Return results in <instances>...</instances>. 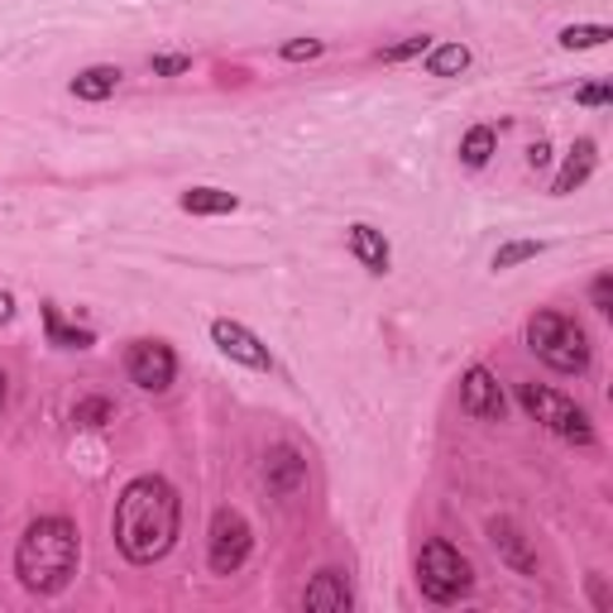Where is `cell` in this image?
<instances>
[{"mask_svg": "<svg viewBox=\"0 0 613 613\" xmlns=\"http://www.w3.org/2000/svg\"><path fill=\"white\" fill-rule=\"evenodd\" d=\"M182 527V499L163 474H140L115 499V546L134 565L163 561Z\"/></svg>", "mask_w": 613, "mask_h": 613, "instance_id": "obj_1", "label": "cell"}, {"mask_svg": "<svg viewBox=\"0 0 613 613\" xmlns=\"http://www.w3.org/2000/svg\"><path fill=\"white\" fill-rule=\"evenodd\" d=\"M77 556L82 542L68 517H34L14 546V575L29 594H63L77 575Z\"/></svg>", "mask_w": 613, "mask_h": 613, "instance_id": "obj_2", "label": "cell"}, {"mask_svg": "<svg viewBox=\"0 0 613 613\" xmlns=\"http://www.w3.org/2000/svg\"><path fill=\"white\" fill-rule=\"evenodd\" d=\"M527 345H532V355L556 374H585L590 370V335L565 312H536L527 321Z\"/></svg>", "mask_w": 613, "mask_h": 613, "instance_id": "obj_3", "label": "cell"}, {"mask_svg": "<svg viewBox=\"0 0 613 613\" xmlns=\"http://www.w3.org/2000/svg\"><path fill=\"white\" fill-rule=\"evenodd\" d=\"M474 585V571L470 561L460 556L451 542H426L422 556H418V590L426 594L432 604H460Z\"/></svg>", "mask_w": 613, "mask_h": 613, "instance_id": "obj_4", "label": "cell"}, {"mask_svg": "<svg viewBox=\"0 0 613 613\" xmlns=\"http://www.w3.org/2000/svg\"><path fill=\"white\" fill-rule=\"evenodd\" d=\"M517 403L527 408V418H536L561 441H571V446H594V426L585 418V408H575L565 393L546 389V383H523V389H517Z\"/></svg>", "mask_w": 613, "mask_h": 613, "instance_id": "obj_5", "label": "cell"}, {"mask_svg": "<svg viewBox=\"0 0 613 613\" xmlns=\"http://www.w3.org/2000/svg\"><path fill=\"white\" fill-rule=\"evenodd\" d=\"M254 551V532L250 523L235 513V509H217V517H211V536H207V561L217 575H235L244 561H250Z\"/></svg>", "mask_w": 613, "mask_h": 613, "instance_id": "obj_6", "label": "cell"}, {"mask_svg": "<svg viewBox=\"0 0 613 613\" xmlns=\"http://www.w3.org/2000/svg\"><path fill=\"white\" fill-rule=\"evenodd\" d=\"M125 374L134 389H144V393H163V389H173V379H178V355H173V345H163V341H134L125 350Z\"/></svg>", "mask_w": 613, "mask_h": 613, "instance_id": "obj_7", "label": "cell"}, {"mask_svg": "<svg viewBox=\"0 0 613 613\" xmlns=\"http://www.w3.org/2000/svg\"><path fill=\"white\" fill-rule=\"evenodd\" d=\"M211 341L221 345V355H230L235 364H244V370H273L269 345L259 341V335H254L250 326H240V321L217 316V321H211Z\"/></svg>", "mask_w": 613, "mask_h": 613, "instance_id": "obj_8", "label": "cell"}, {"mask_svg": "<svg viewBox=\"0 0 613 613\" xmlns=\"http://www.w3.org/2000/svg\"><path fill=\"white\" fill-rule=\"evenodd\" d=\"M264 484L273 499H298L306 489V460L298 455V446H288V441H279V446H269L264 455Z\"/></svg>", "mask_w": 613, "mask_h": 613, "instance_id": "obj_9", "label": "cell"}, {"mask_svg": "<svg viewBox=\"0 0 613 613\" xmlns=\"http://www.w3.org/2000/svg\"><path fill=\"white\" fill-rule=\"evenodd\" d=\"M460 408L480 422H499L503 418V389L499 379L484 370V364H470L465 379H460Z\"/></svg>", "mask_w": 613, "mask_h": 613, "instance_id": "obj_10", "label": "cell"}, {"mask_svg": "<svg viewBox=\"0 0 613 613\" xmlns=\"http://www.w3.org/2000/svg\"><path fill=\"white\" fill-rule=\"evenodd\" d=\"M489 542H494V551L503 561L513 565L517 575H536V556H532V546H527V536L517 532V523L513 517H489Z\"/></svg>", "mask_w": 613, "mask_h": 613, "instance_id": "obj_11", "label": "cell"}, {"mask_svg": "<svg viewBox=\"0 0 613 613\" xmlns=\"http://www.w3.org/2000/svg\"><path fill=\"white\" fill-rule=\"evenodd\" d=\"M350 585H345V575L341 571H321L312 585L302 590V609H312V613H350Z\"/></svg>", "mask_w": 613, "mask_h": 613, "instance_id": "obj_12", "label": "cell"}, {"mask_svg": "<svg viewBox=\"0 0 613 613\" xmlns=\"http://www.w3.org/2000/svg\"><path fill=\"white\" fill-rule=\"evenodd\" d=\"M594 163H600V153H594V140H575L571 159L561 163L556 182H551V197H571L575 188H585L590 173H594Z\"/></svg>", "mask_w": 613, "mask_h": 613, "instance_id": "obj_13", "label": "cell"}, {"mask_svg": "<svg viewBox=\"0 0 613 613\" xmlns=\"http://www.w3.org/2000/svg\"><path fill=\"white\" fill-rule=\"evenodd\" d=\"M350 254H355L370 273H389V259H393L389 254V240H383L374 225H364V221L350 225Z\"/></svg>", "mask_w": 613, "mask_h": 613, "instance_id": "obj_14", "label": "cell"}, {"mask_svg": "<svg viewBox=\"0 0 613 613\" xmlns=\"http://www.w3.org/2000/svg\"><path fill=\"white\" fill-rule=\"evenodd\" d=\"M178 207L188 211V217H225V211L240 207L235 192H221V188H188L178 197Z\"/></svg>", "mask_w": 613, "mask_h": 613, "instance_id": "obj_15", "label": "cell"}, {"mask_svg": "<svg viewBox=\"0 0 613 613\" xmlns=\"http://www.w3.org/2000/svg\"><path fill=\"white\" fill-rule=\"evenodd\" d=\"M115 87H120V68H105V63L72 77V97L77 101H105V97H115Z\"/></svg>", "mask_w": 613, "mask_h": 613, "instance_id": "obj_16", "label": "cell"}, {"mask_svg": "<svg viewBox=\"0 0 613 613\" xmlns=\"http://www.w3.org/2000/svg\"><path fill=\"white\" fill-rule=\"evenodd\" d=\"M422 68H426V77H460L470 68V49L465 43H432V49L422 53Z\"/></svg>", "mask_w": 613, "mask_h": 613, "instance_id": "obj_17", "label": "cell"}, {"mask_svg": "<svg viewBox=\"0 0 613 613\" xmlns=\"http://www.w3.org/2000/svg\"><path fill=\"white\" fill-rule=\"evenodd\" d=\"M494 149H499L494 125H474V130H465V140H460V163H465V168H484L489 159H494Z\"/></svg>", "mask_w": 613, "mask_h": 613, "instance_id": "obj_18", "label": "cell"}, {"mask_svg": "<svg viewBox=\"0 0 613 613\" xmlns=\"http://www.w3.org/2000/svg\"><path fill=\"white\" fill-rule=\"evenodd\" d=\"M43 321H49V341L63 345V350H87L97 335L82 331V326H63V316H58V306H43Z\"/></svg>", "mask_w": 613, "mask_h": 613, "instance_id": "obj_19", "label": "cell"}, {"mask_svg": "<svg viewBox=\"0 0 613 613\" xmlns=\"http://www.w3.org/2000/svg\"><path fill=\"white\" fill-rule=\"evenodd\" d=\"M613 39V29L609 24H571V29H561V49H600V43Z\"/></svg>", "mask_w": 613, "mask_h": 613, "instance_id": "obj_20", "label": "cell"}, {"mask_svg": "<svg viewBox=\"0 0 613 613\" xmlns=\"http://www.w3.org/2000/svg\"><path fill=\"white\" fill-rule=\"evenodd\" d=\"M72 422L77 426H105V422H115V403H111V398H101V393H91V398H82V403L72 408Z\"/></svg>", "mask_w": 613, "mask_h": 613, "instance_id": "obj_21", "label": "cell"}, {"mask_svg": "<svg viewBox=\"0 0 613 613\" xmlns=\"http://www.w3.org/2000/svg\"><path fill=\"white\" fill-rule=\"evenodd\" d=\"M542 254V240H509V244H499L494 250V269H517V264H527V259Z\"/></svg>", "mask_w": 613, "mask_h": 613, "instance_id": "obj_22", "label": "cell"}, {"mask_svg": "<svg viewBox=\"0 0 613 613\" xmlns=\"http://www.w3.org/2000/svg\"><path fill=\"white\" fill-rule=\"evenodd\" d=\"M426 49H432V39H426V34H412V39L389 43V49H383L379 58H383V63H408V58H422Z\"/></svg>", "mask_w": 613, "mask_h": 613, "instance_id": "obj_23", "label": "cell"}, {"mask_svg": "<svg viewBox=\"0 0 613 613\" xmlns=\"http://www.w3.org/2000/svg\"><path fill=\"white\" fill-rule=\"evenodd\" d=\"M149 72L153 77H182V72H192V58L188 53H153L149 58Z\"/></svg>", "mask_w": 613, "mask_h": 613, "instance_id": "obj_24", "label": "cell"}, {"mask_svg": "<svg viewBox=\"0 0 613 613\" xmlns=\"http://www.w3.org/2000/svg\"><path fill=\"white\" fill-rule=\"evenodd\" d=\"M321 53H326V43H321V39H293V43H283L288 63H306V58H321Z\"/></svg>", "mask_w": 613, "mask_h": 613, "instance_id": "obj_25", "label": "cell"}, {"mask_svg": "<svg viewBox=\"0 0 613 613\" xmlns=\"http://www.w3.org/2000/svg\"><path fill=\"white\" fill-rule=\"evenodd\" d=\"M590 302H594V312H613V273H600V279L590 283Z\"/></svg>", "mask_w": 613, "mask_h": 613, "instance_id": "obj_26", "label": "cell"}, {"mask_svg": "<svg viewBox=\"0 0 613 613\" xmlns=\"http://www.w3.org/2000/svg\"><path fill=\"white\" fill-rule=\"evenodd\" d=\"M575 101H580V105H609L613 91H609V82H590V87L575 91Z\"/></svg>", "mask_w": 613, "mask_h": 613, "instance_id": "obj_27", "label": "cell"}, {"mask_svg": "<svg viewBox=\"0 0 613 613\" xmlns=\"http://www.w3.org/2000/svg\"><path fill=\"white\" fill-rule=\"evenodd\" d=\"M527 163H532V168H546V163H551V144H546V140H536V144L527 149Z\"/></svg>", "mask_w": 613, "mask_h": 613, "instance_id": "obj_28", "label": "cell"}, {"mask_svg": "<svg viewBox=\"0 0 613 613\" xmlns=\"http://www.w3.org/2000/svg\"><path fill=\"white\" fill-rule=\"evenodd\" d=\"M590 594H594V609H609V590H604V575H590Z\"/></svg>", "mask_w": 613, "mask_h": 613, "instance_id": "obj_29", "label": "cell"}, {"mask_svg": "<svg viewBox=\"0 0 613 613\" xmlns=\"http://www.w3.org/2000/svg\"><path fill=\"white\" fill-rule=\"evenodd\" d=\"M10 312H14V302H10V293H0V321H10Z\"/></svg>", "mask_w": 613, "mask_h": 613, "instance_id": "obj_30", "label": "cell"}, {"mask_svg": "<svg viewBox=\"0 0 613 613\" xmlns=\"http://www.w3.org/2000/svg\"><path fill=\"white\" fill-rule=\"evenodd\" d=\"M0 403H6V379H0Z\"/></svg>", "mask_w": 613, "mask_h": 613, "instance_id": "obj_31", "label": "cell"}]
</instances>
